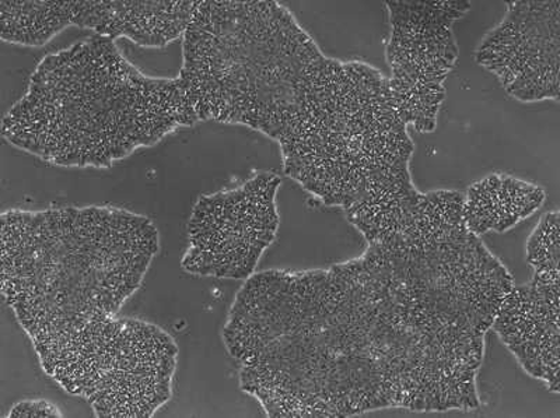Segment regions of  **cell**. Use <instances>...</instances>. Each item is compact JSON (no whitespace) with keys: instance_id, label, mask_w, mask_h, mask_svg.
<instances>
[{"instance_id":"7a4b0ae2","label":"cell","mask_w":560,"mask_h":418,"mask_svg":"<svg viewBox=\"0 0 560 418\" xmlns=\"http://www.w3.org/2000/svg\"><path fill=\"white\" fill-rule=\"evenodd\" d=\"M0 224L3 297L37 342L114 317L159 252L154 224L121 208L12 211Z\"/></svg>"},{"instance_id":"52a82bcc","label":"cell","mask_w":560,"mask_h":418,"mask_svg":"<svg viewBox=\"0 0 560 418\" xmlns=\"http://www.w3.org/2000/svg\"><path fill=\"white\" fill-rule=\"evenodd\" d=\"M73 2L0 0V37L3 41L43 47L72 27Z\"/></svg>"},{"instance_id":"5b68a950","label":"cell","mask_w":560,"mask_h":418,"mask_svg":"<svg viewBox=\"0 0 560 418\" xmlns=\"http://www.w3.org/2000/svg\"><path fill=\"white\" fill-rule=\"evenodd\" d=\"M477 61L520 101L559 98L560 3L510 2L479 45Z\"/></svg>"},{"instance_id":"6da1fadb","label":"cell","mask_w":560,"mask_h":418,"mask_svg":"<svg viewBox=\"0 0 560 418\" xmlns=\"http://www.w3.org/2000/svg\"><path fill=\"white\" fill-rule=\"evenodd\" d=\"M197 122L179 77L147 76L114 39L94 36L38 63L2 134L55 166L112 167Z\"/></svg>"},{"instance_id":"3957f363","label":"cell","mask_w":560,"mask_h":418,"mask_svg":"<svg viewBox=\"0 0 560 418\" xmlns=\"http://www.w3.org/2000/svg\"><path fill=\"white\" fill-rule=\"evenodd\" d=\"M345 63L278 2H201L183 37L179 81L199 121L287 141L323 106Z\"/></svg>"},{"instance_id":"277c9868","label":"cell","mask_w":560,"mask_h":418,"mask_svg":"<svg viewBox=\"0 0 560 418\" xmlns=\"http://www.w3.org/2000/svg\"><path fill=\"white\" fill-rule=\"evenodd\" d=\"M279 186V177L265 172L233 191L199 198L189 218L185 271L219 278L252 277L277 237Z\"/></svg>"},{"instance_id":"ba28073f","label":"cell","mask_w":560,"mask_h":418,"mask_svg":"<svg viewBox=\"0 0 560 418\" xmlns=\"http://www.w3.org/2000/svg\"><path fill=\"white\" fill-rule=\"evenodd\" d=\"M398 96L401 97V99H402V101L405 104H409V106H418V104H420L418 98L408 97L407 94H404V96H401V94H398ZM439 109L440 108H432V109H424L423 108V112H424V116H427V118H429V119H436L438 118V114H439Z\"/></svg>"},{"instance_id":"8992f818","label":"cell","mask_w":560,"mask_h":418,"mask_svg":"<svg viewBox=\"0 0 560 418\" xmlns=\"http://www.w3.org/2000/svg\"><path fill=\"white\" fill-rule=\"evenodd\" d=\"M201 0L167 2H73L72 26L92 29L97 36L128 38L147 48H162L183 38Z\"/></svg>"}]
</instances>
